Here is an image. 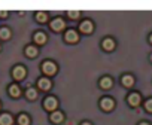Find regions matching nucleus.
<instances>
[{
  "label": "nucleus",
  "mask_w": 152,
  "mask_h": 125,
  "mask_svg": "<svg viewBox=\"0 0 152 125\" xmlns=\"http://www.w3.org/2000/svg\"><path fill=\"white\" fill-rule=\"evenodd\" d=\"M51 28H52L54 31H61V30L64 28V21H63L61 18H55V20H52V23H51Z\"/></svg>",
  "instance_id": "423d86ee"
},
{
  "label": "nucleus",
  "mask_w": 152,
  "mask_h": 125,
  "mask_svg": "<svg viewBox=\"0 0 152 125\" xmlns=\"http://www.w3.org/2000/svg\"><path fill=\"white\" fill-rule=\"evenodd\" d=\"M26 97H27L28 100H36V98H37V91H36L34 88H28V89L26 91Z\"/></svg>",
  "instance_id": "aec40b11"
},
{
  "label": "nucleus",
  "mask_w": 152,
  "mask_h": 125,
  "mask_svg": "<svg viewBox=\"0 0 152 125\" xmlns=\"http://www.w3.org/2000/svg\"><path fill=\"white\" fill-rule=\"evenodd\" d=\"M81 125H91V124H88V122H84V124H81Z\"/></svg>",
  "instance_id": "bb28decb"
},
{
  "label": "nucleus",
  "mask_w": 152,
  "mask_h": 125,
  "mask_svg": "<svg viewBox=\"0 0 152 125\" xmlns=\"http://www.w3.org/2000/svg\"><path fill=\"white\" fill-rule=\"evenodd\" d=\"M26 75H27V70H26L24 66H17V67L12 69V78L15 81H23L26 78Z\"/></svg>",
  "instance_id": "f257e3e1"
},
{
  "label": "nucleus",
  "mask_w": 152,
  "mask_h": 125,
  "mask_svg": "<svg viewBox=\"0 0 152 125\" xmlns=\"http://www.w3.org/2000/svg\"><path fill=\"white\" fill-rule=\"evenodd\" d=\"M0 39H2V40H9L11 39V30L8 27H2V28H0Z\"/></svg>",
  "instance_id": "f3484780"
},
{
  "label": "nucleus",
  "mask_w": 152,
  "mask_h": 125,
  "mask_svg": "<svg viewBox=\"0 0 152 125\" xmlns=\"http://www.w3.org/2000/svg\"><path fill=\"white\" fill-rule=\"evenodd\" d=\"M33 39H34V42L37 43V45H43V43H46V34L45 33H42V31H37L34 36H33Z\"/></svg>",
  "instance_id": "9b49d317"
},
{
  "label": "nucleus",
  "mask_w": 152,
  "mask_h": 125,
  "mask_svg": "<svg viewBox=\"0 0 152 125\" xmlns=\"http://www.w3.org/2000/svg\"><path fill=\"white\" fill-rule=\"evenodd\" d=\"M79 28H81L82 33H91V31L94 30V25H93L91 21H84V23H81Z\"/></svg>",
  "instance_id": "9d476101"
},
{
  "label": "nucleus",
  "mask_w": 152,
  "mask_h": 125,
  "mask_svg": "<svg viewBox=\"0 0 152 125\" xmlns=\"http://www.w3.org/2000/svg\"><path fill=\"white\" fill-rule=\"evenodd\" d=\"M17 121H18V125H30V118L27 115H24V113L18 115Z\"/></svg>",
  "instance_id": "6ab92c4d"
},
{
  "label": "nucleus",
  "mask_w": 152,
  "mask_h": 125,
  "mask_svg": "<svg viewBox=\"0 0 152 125\" xmlns=\"http://www.w3.org/2000/svg\"><path fill=\"white\" fill-rule=\"evenodd\" d=\"M122 85L127 86V88L133 86V85H134V78H133L131 75H125V76H122Z\"/></svg>",
  "instance_id": "dca6fc26"
},
{
  "label": "nucleus",
  "mask_w": 152,
  "mask_h": 125,
  "mask_svg": "<svg viewBox=\"0 0 152 125\" xmlns=\"http://www.w3.org/2000/svg\"><path fill=\"white\" fill-rule=\"evenodd\" d=\"M14 124V118L9 113H2L0 115V125H12Z\"/></svg>",
  "instance_id": "0eeeda50"
},
{
  "label": "nucleus",
  "mask_w": 152,
  "mask_h": 125,
  "mask_svg": "<svg viewBox=\"0 0 152 125\" xmlns=\"http://www.w3.org/2000/svg\"><path fill=\"white\" fill-rule=\"evenodd\" d=\"M100 106H102V109H103V110L109 112V110H112V109H113L115 103H113V100H112V98H107V97H104V98L100 101Z\"/></svg>",
  "instance_id": "20e7f679"
},
{
  "label": "nucleus",
  "mask_w": 152,
  "mask_h": 125,
  "mask_svg": "<svg viewBox=\"0 0 152 125\" xmlns=\"http://www.w3.org/2000/svg\"><path fill=\"white\" fill-rule=\"evenodd\" d=\"M0 107H2V104H0Z\"/></svg>",
  "instance_id": "c756f323"
},
{
  "label": "nucleus",
  "mask_w": 152,
  "mask_h": 125,
  "mask_svg": "<svg viewBox=\"0 0 152 125\" xmlns=\"http://www.w3.org/2000/svg\"><path fill=\"white\" fill-rule=\"evenodd\" d=\"M37 54H39V49H37L36 46H33V45L26 46V55H27V57L34 58V57H37Z\"/></svg>",
  "instance_id": "f8f14e48"
},
{
  "label": "nucleus",
  "mask_w": 152,
  "mask_h": 125,
  "mask_svg": "<svg viewBox=\"0 0 152 125\" xmlns=\"http://www.w3.org/2000/svg\"><path fill=\"white\" fill-rule=\"evenodd\" d=\"M102 46H103L104 51H112V49L115 48V42H113V39L107 37V39H104V40L102 42Z\"/></svg>",
  "instance_id": "ddd939ff"
},
{
  "label": "nucleus",
  "mask_w": 152,
  "mask_h": 125,
  "mask_svg": "<svg viewBox=\"0 0 152 125\" xmlns=\"http://www.w3.org/2000/svg\"><path fill=\"white\" fill-rule=\"evenodd\" d=\"M63 119H64V116H63V113L61 112H52V115H51V121L54 122V124H61L63 122Z\"/></svg>",
  "instance_id": "2eb2a0df"
},
{
  "label": "nucleus",
  "mask_w": 152,
  "mask_h": 125,
  "mask_svg": "<svg viewBox=\"0 0 152 125\" xmlns=\"http://www.w3.org/2000/svg\"><path fill=\"white\" fill-rule=\"evenodd\" d=\"M36 20H37L39 23H46V21H48V14H45V12H37V14H36Z\"/></svg>",
  "instance_id": "412c9836"
},
{
  "label": "nucleus",
  "mask_w": 152,
  "mask_h": 125,
  "mask_svg": "<svg viewBox=\"0 0 152 125\" xmlns=\"http://www.w3.org/2000/svg\"><path fill=\"white\" fill-rule=\"evenodd\" d=\"M9 95L14 97V98H18V97L21 95L20 86H18V85H11V86H9Z\"/></svg>",
  "instance_id": "4468645a"
},
{
  "label": "nucleus",
  "mask_w": 152,
  "mask_h": 125,
  "mask_svg": "<svg viewBox=\"0 0 152 125\" xmlns=\"http://www.w3.org/2000/svg\"><path fill=\"white\" fill-rule=\"evenodd\" d=\"M140 100H142V97L137 92H133V94L128 95V104H131V106H139L140 104Z\"/></svg>",
  "instance_id": "1a4fd4ad"
},
{
  "label": "nucleus",
  "mask_w": 152,
  "mask_h": 125,
  "mask_svg": "<svg viewBox=\"0 0 152 125\" xmlns=\"http://www.w3.org/2000/svg\"><path fill=\"white\" fill-rule=\"evenodd\" d=\"M0 49H2V46H0Z\"/></svg>",
  "instance_id": "c85d7f7f"
},
{
  "label": "nucleus",
  "mask_w": 152,
  "mask_h": 125,
  "mask_svg": "<svg viewBox=\"0 0 152 125\" xmlns=\"http://www.w3.org/2000/svg\"><path fill=\"white\" fill-rule=\"evenodd\" d=\"M149 42H151V43H152V34H151V36H149Z\"/></svg>",
  "instance_id": "a878e982"
},
{
  "label": "nucleus",
  "mask_w": 152,
  "mask_h": 125,
  "mask_svg": "<svg viewBox=\"0 0 152 125\" xmlns=\"http://www.w3.org/2000/svg\"><path fill=\"white\" fill-rule=\"evenodd\" d=\"M57 106H58V101H57V98H54V97H48V98L43 101V107H45L46 110H54V109H57Z\"/></svg>",
  "instance_id": "7ed1b4c3"
},
{
  "label": "nucleus",
  "mask_w": 152,
  "mask_h": 125,
  "mask_svg": "<svg viewBox=\"0 0 152 125\" xmlns=\"http://www.w3.org/2000/svg\"><path fill=\"white\" fill-rule=\"evenodd\" d=\"M69 17H70L72 20H76V18L79 17V12H78V11H70V12H69Z\"/></svg>",
  "instance_id": "4be33fe9"
},
{
  "label": "nucleus",
  "mask_w": 152,
  "mask_h": 125,
  "mask_svg": "<svg viewBox=\"0 0 152 125\" xmlns=\"http://www.w3.org/2000/svg\"><path fill=\"white\" fill-rule=\"evenodd\" d=\"M42 72H43L45 75H48V76H52V75H55V72H57V66L54 64L52 61H45L43 64H42Z\"/></svg>",
  "instance_id": "f03ea898"
},
{
  "label": "nucleus",
  "mask_w": 152,
  "mask_h": 125,
  "mask_svg": "<svg viewBox=\"0 0 152 125\" xmlns=\"http://www.w3.org/2000/svg\"><path fill=\"white\" fill-rule=\"evenodd\" d=\"M100 86H102L103 89H109V88H112V79L107 78V76L102 78V81H100Z\"/></svg>",
  "instance_id": "a211bd4d"
},
{
  "label": "nucleus",
  "mask_w": 152,
  "mask_h": 125,
  "mask_svg": "<svg viewBox=\"0 0 152 125\" xmlns=\"http://www.w3.org/2000/svg\"><path fill=\"white\" fill-rule=\"evenodd\" d=\"M149 58H151V61H152V54H151V57H149Z\"/></svg>",
  "instance_id": "cd10ccee"
},
{
  "label": "nucleus",
  "mask_w": 152,
  "mask_h": 125,
  "mask_svg": "<svg viewBox=\"0 0 152 125\" xmlns=\"http://www.w3.org/2000/svg\"><path fill=\"white\" fill-rule=\"evenodd\" d=\"M145 107H146V110H148V112H152V98H151V100H148V101L145 103Z\"/></svg>",
  "instance_id": "5701e85b"
},
{
  "label": "nucleus",
  "mask_w": 152,
  "mask_h": 125,
  "mask_svg": "<svg viewBox=\"0 0 152 125\" xmlns=\"http://www.w3.org/2000/svg\"><path fill=\"white\" fill-rule=\"evenodd\" d=\"M64 39H66V42H69V43H76V42L79 40V36H78V33H76V31L69 30V31L66 33Z\"/></svg>",
  "instance_id": "39448f33"
},
{
  "label": "nucleus",
  "mask_w": 152,
  "mask_h": 125,
  "mask_svg": "<svg viewBox=\"0 0 152 125\" xmlns=\"http://www.w3.org/2000/svg\"><path fill=\"white\" fill-rule=\"evenodd\" d=\"M0 18H8V11H0Z\"/></svg>",
  "instance_id": "b1692460"
},
{
  "label": "nucleus",
  "mask_w": 152,
  "mask_h": 125,
  "mask_svg": "<svg viewBox=\"0 0 152 125\" xmlns=\"http://www.w3.org/2000/svg\"><path fill=\"white\" fill-rule=\"evenodd\" d=\"M37 85H39V88L43 89V91H49V89H51V81L46 79V78H40V79L37 81Z\"/></svg>",
  "instance_id": "6e6552de"
},
{
  "label": "nucleus",
  "mask_w": 152,
  "mask_h": 125,
  "mask_svg": "<svg viewBox=\"0 0 152 125\" xmlns=\"http://www.w3.org/2000/svg\"><path fill=\"white\" fill-rule=\"evenodd\" d=\"M139 125H149L148 122H142V124H139Z\"/></svg>",
  "instance_id": "393cba45"
}]
</instances>
